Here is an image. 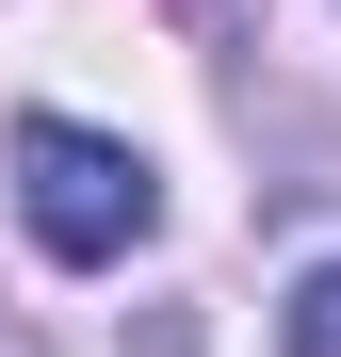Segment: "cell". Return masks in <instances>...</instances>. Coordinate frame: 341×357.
<instances>
[{
	"label": "cell",
	"instance_id": "6da1fadb",
	"mask_svg": "<svg viewBox=\"0 0 341 357\" xmlns=\"http://www.w3.org/2000/svg\"><path fill=\"white\" fill-rule=\"evenodd\" d=\"M17 227L49 260H130L146 227H162V178H146V146H114V130H82V114H17Z\"/></svg>",
	"mask_w": 341,
	"mask_h": 357
},
{
	"label": "cell",
	"instance_id": "7a4b0ae2",
	"mask_svg": "<svg viewBox=\"0 0 341 357\" xmlns=\"http://www.w3.org/2000/svg\"><path fill=\"white\" fill-rule=\"evenodd\" d=\"M276 341H293V357H341V260H309V276H293V309H276Z\"/></svg>",
	"mask_w": 341,
	"mask_h": 357
}]
</instances>
